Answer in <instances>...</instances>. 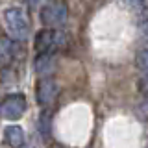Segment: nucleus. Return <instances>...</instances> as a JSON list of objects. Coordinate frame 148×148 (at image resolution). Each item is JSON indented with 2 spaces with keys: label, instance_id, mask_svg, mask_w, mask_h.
I'll use <instances>...</instances> for the list:
<instances>
[{
  "label": "nucleus",
  "instance_id": "f257e3e1",
  "mask_svg": "<svg viewBox=\"0 0 148 148\" xmlns=\"http://www.w3.org/2000/svg\"><path fill=\"white\" fill-rule=\"evenodd\" d=\"M2 22L8 35L13 41H24L30 35V21L22 8H6L2 11Z\"/></svg>",
  "mask_w": 148,
  "mask_h": 148
},
{
  "label": "nucleus",
  "instance_id": "f03ea898",
  "mask_svg": "<svg viewBox=\"0 0 148 148\" xmlns=\"http://www.w3.org/2000/svg\"><path fill=\"white\" fill-rule=\"evenodd\" d=\"M39 18L46 28H59L69 18V8L63 2H59V0H52V2L45 4L41 8Z\"/></svg>",
  "mask_w": 148,
  "mask_h": 148
},
{
  "label": "nucleus",
  "instance_id": "7ed1b4c3",
  "mask_svg": "<svg viewBox=\"0 0 148 148\" xmlns=\"http://www.w3.org/2000/svg\"><path fill=\"white\" fill-rule=\"evenodd\" d=\"M67 37L63 32H58L56 28H45L35 35V50L46 54H56V50H59L65 45Z\"/></svg>",
  "mask_w": 148,
  "mask_h": 148
},
{
  "label": "nucleus",
  "instance_id": "20e7f679",
  "mask_svg": "<svg viewBox=\"0 0 148 148\" xmlns=\"http://www.w3.org/2000/svg\"><path fill=\"white\" fill-rule=\"evenodd\" d=\"M26 108H28V102L24 95H21V92L8 95L0 102V117L6 120H17L26 113Z\"/></svg>",
  "mask_w": 148,
  "mask_h": 148
},
{
  "label": "nucleus",
  "instance_id": "39448f33",
  "mask_svg": "<svg viewBox=\"0 0 148 148\" xmlns=\"http://www.w3.org/2000/svg\"><path fill=\"white\" fill-rule=\"evenodd\" d=\"M59 95V87L52 78H41L35 85V98L41 108H50Z\"/></svg>",
  "mask_w": 148,
  "mask_h": 148
},
{
  "label": "nucleus",
  "instance_id": "423d86ee",
  "mask_svg": "<svg viewBox=\"0 0 148 148\" xmlns=\"http://www.w3.org/2000/svg\"><path fill=\"white\" fill-rule=\"evenodd\" d=\"M4 141L9 146H22L24 145V130L21 126H15V124L8 126L4 130Z\"/></svg>",
  "mask_w": 148,
  "mask_h": 148
},
{
  "label": "nucleus",
  "instance_id": "0eeeda50",
  "mask_svg": "<svg viewBox=\"0 0 148 148\" xmlns=\"http://www.w3.org/2000/svg\"><path fill=\"white\" fill-rule=\"evenodd\" d=\"M52 56L54 54L39 52V56H37V59H35V65H34L37 74H41V76H48V74H50V71H52V67H54Z\"/></svg>",
  "mask_w": 148,
  "mask_h": 148
},
{
  "label": "nucleus",
  "instance_id": "6e6552de",
  "mask_svg": "<svg viewBox=\"0 0 148 148\" xmlns=\"http://www.w3.org/2000/svg\"><path fill=\"white\" fill-rule=\"evenodd\" d=\"M39 132L45 139L50 137V132H52V111H50V108H45L39 115Z\"/></svg>",
  "mask_w": 148,
  "mask_h": 148
},
{
  "label": "nucleus",
  "instance_id": "1a4fd4ad",
  "mask_svg": "<svg viewBox=\"0 0 148 148\" xmlns=\"http://www.w3.org/2000/svg\"><path fill=\"white\" fill-rule=\"evenodd\" d=\"M135 67L141 72H148V46L139 48V52L135 54Z\"/></svg>",
  "mask_w": 148,
  "mask_h": 148
},
{
  "label": "nucleus",
  "instance_id": "9d476101",
  "mask_svg": "<svg viewBox=\"0 0 148 148\" xmlns=\"http://www.w3.org/2000/svg\"><path fill=\"white\" fill-rule=\"evenodd\" d=\"M139 91L143 92V95H148V72H143L141 80H139Z\"/></svg>",
  "mask_w": 148,
  "mask_h": 148
},
{
  "label": "nucleus",
  "instance_id": "9b49d317",
  "mask_svg": "<svg viewBox=\"0 0 148 148\" xmlns=\"http://www.w3.org/2000/svg\"><path fill=\"white\" fill-rule=\"evenodd\" d=\"M2 59H4V56H2V54H0V61H2Z\"/></svg>",
  "mask_w": 148,
  "mask_h": 148
}]
</instances>
